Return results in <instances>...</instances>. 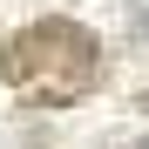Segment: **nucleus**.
Wrapping results in <instances>:
<instances>
[{
    "mask_svg": "<svg viewBox=\"0 0 149 149\" xmlns=\"http://www.w3.org/2000/svg\"><path fill=\"white\" fill-rule=\"evenodd\" d=\"M136 149H149V136H142V142H136Z\"/></svg>",
    "mask_w": 149,
    "mask_h": 149,
    "instance_id": "3",
    "label": "nucleus"
},
{
    "mask_svg": "<svg viewBox=\"0 0 149 149\" xmlns=\"http://www.w3.org/2000/svg\"><path fill=\"white\" fill-rule=\"evenodd\" d=\"M142 109H149V88H142Z\"/></svg>",
    "mask_w": 149,
    "mask_h": 149,
    "instance_id": "2",
    "label": "nucleus"
},
{
    "mask_svg": "<svg viewBox=\"0 0 149 149\" xmlns=\"http://www.w3.org/2000/svg\"><path fill=\"white\" fill-rule=\"evenodd\" d=\"M0 81L20 102H34V109H74L102 81V41L81 20H68V14L27 20V27L7 34V47H0Z\"/></svg>",
    "mask_w": 149,
    "mask_h": 149,
    "instance_id": "1",
    "label": "nucleus"
}]
</instances>
